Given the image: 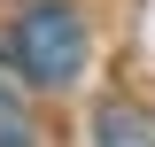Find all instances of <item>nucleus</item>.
Returning a JSON list of instances; mask_svg holds the SVG:
<instances>
[{
  "instance_id": "3",
  "label": "nucleus",
  "mask_w": 155,
  "mask_h": 147,
  "mask_svg": "<svg viewBox=\"0 0 155 147\" xmlns=\"http://www.w3.org/2000/svg\"><path fill=\"white\" fill-rule=\"evenodd\" d=\"M0 147H31V109L16 85H0Z\"/></svg>"
},
{
  "instance_id": "2",
  "label": "nucleus",
  "mask_w": 155,
  "mask_h": 147,
  "mask_svg": "<svg viewBox=\"0 0 155 147\" xmlns=\"http://www.w3.org/2000/svg\"><path fill=\"white\" fill-rule=\"evenodd\" d=\"M93 139L101 147H155V124L140 109H124V101H109V109L93 116Z\"/></svg>"
},
{
  "instance_id": "1",
  "label": "nucleus",
  "mask_w": 155,
  "mask_h": 147,
  "mask_svg": "<svg viewBox=\"0 0 155 147\" xmlns=\"http://www.w3.org/2000/svg\"><path fill=\"white\" fill-rule=\"evenodd\" d=\"M8 54L23 62L31 85H70V77L85 70V23H78L70 8H31V16L16 23V39H8Z\"/></svg>"
}]
</instances>
